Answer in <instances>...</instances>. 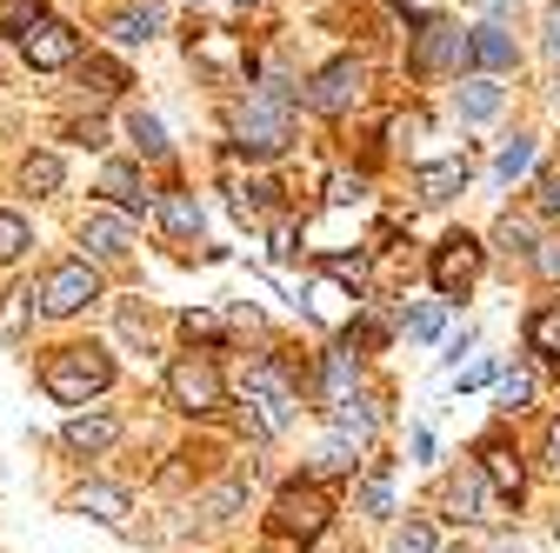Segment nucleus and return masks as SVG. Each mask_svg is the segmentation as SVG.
Here are the masks:
<instances>
[{"mask_svg": "<svg viewBox=\"0 0 560 553\" xmlns=\"http://www.w3.org/2000/svg\"><path fill=\"white\" fill-rule=\"evenodd\" d=\"M228 127H234V148L241 154H280V148L294 141V101H288V87H260V94L234 101Z\"/></svg>", "mask_w": 560, "mask_h": 553, "instance_id": "obj_1", "label": "nucleus"}, {"mask_svg": "<svg viewBox=\"0 0 560 553\" xmlns=\"http://www.w3.org/2000/svg\"><path fill=\"white\" fill-rule=\"evenodd\" d=\"M40 387H47L60 407H88L94 393L114 387V361H107L101 348H67V354H54V361L40 367Z\"/></svg>", "mask_w": 560, "mask_h": 553, "instance_id": "obj_2", "label": "nucleus"}, {"mask_svg": "<svg viewBox=\"0 0 560 553\" xmlns=\"http://www.w3.org/2000/svg\"><path fill=\"white\" fill-rule=\"evenodd\" d=\"M40 314L47 320H67V314H81V307H94L101 301V273H94V260H60L47 281H40Z\"/></svg>", "mask_w": 560, "mask_h": 553, "instance_id": "obj_3", "label": "nucleus"}, {"mask_svg": "<svg viewBox=\"0 0 560 553\" xmlns=\"http://www.w3.org/2000/svg\"><path fill=\"white\" fill-rule=\"evenodd\" d=\"M327 494L314 487V480H294V487H280V501H273V533L280 540H320V527H327Z\"/></svg>", "mask_w": 560, "mask_h": 553, "instance_id": "obj_4", "label": "nucleus"}, {"mask_svg": "<svg viewBox=\"0 0 560 553\" xmlns=\"http://www.w3.org/2000/svg\"><path fill=\"white\" fill-rule=\"evenodd\" d=\"M474 54H467V34L454 27V21H428L413 34V54H407V67L413 74H460Z\"/></svg>", "mask_w": 560, "mask_h": 553, "instance_id": "obj_5", "label": "nucleus"}, {"mask_svg": "<svg viewBox=\"0 0 560 553\" xmlns=\"http://www.w3.org/2000/svg\"><path fill=\"white\" fill-rule=\"evenodd\" d=\"M167 393H174V407H180V413H221V400H228V387H221L214 361H200V354H187V361H174V367H167Z\"/></svg>", "mask_w": 560, "mask_h": 553, "instance_id": "obj_6", "label": "nucleus"}, {"mask_svg": "<svg viewBox=\"0 0 560 553\" xmlns=\"http://www.w3.org/2000/svg\"><path fill=\"white\" fill-rule=\"evenodd\" d=\"M361 87H368V67L354 54H340V60H327L320 74L307 81V107L314 114H347V107L361 101Z\"/></svg>", "mask_w": 560, "mask_h": 553, "instance_id": "obj_7", "label": "nucleus"}, {"mask_svg": "<svg viewBox=\"0 0 560 553\" xmlns=\"http://www.w3.org/2000/svg\"><path fill=\"white\" fill-rule=\"evenodd\" d=\"M241 400L254 407V421H260V434H280V427L294 421V387L280 380L273 367H254V374L241 380Z\"/></svg>", "mask_w": 560, "mask_h": 553, "instance_id": "obj_8", "label": "nucleus"}, {"mask_svg": "<svg viewBox=\"0 0 560 553\" xmlns=\"http://www.w3.org/2000/svg\"><path fill=\"white\" fill-rule=\"evenodd\" d=\"M474 281H480V240H474V234H447V240L434 247V287H441L447 301H460Z\"/></svg>", "mask_w": 560, "mask_h": 553, "instance_id": "obj_9", "label": "nucleus"}, {"mask_svg": "<svg viewBox=\"0 0 560 553\" xmlns=\"http://www.w3.org/2000/svg\"><path fill=\"white\" fill-rule=\"evenodd\" d=\"M81 260H127L133 254V221L127 214H114V207H94L88 214V227H81Z\"/></svg>", "mask_w": 560, "mask_h": 553, "instance_id": "obj_10", "label": "nucleus"}, {"mask_svg": "<svg viewBox=\"0 0 560 553\" xmlns=\"http://www.w3.org/2000/svg\"><path fill=\"white\" fill-rule=\"evenodd\" d=\"M21 54H27V67H40V74H47V67H67V60H74L81 40H74V27H60V21H34V27L21 34Z\"/></svg>", "mask_w": 560, "mask_h": 553, "instance_id": "obj_11", "label": "nucleus"}, {"mask_svg": "<svg viewBox=\"0 0 560 553\" xmlns=\"http://www.w3.org/2000/svg\"><path fill=\"white\" fill-rule=\"evenodd\" d=\"M480 480H487V487H494L501 501H521V487H527L521 454H514L508 440H487V447H480Z\"/></svg>", "mask_w": 560, "mask_h": 553, "instance_id": "obj_12", "label": "nucleus"}, {"mask_svg": "<svg viewBox=\"0 0 560 553\" xmlns=\"http://www.w3.org/2000/svg\"><path fill=\"white\" fill-rule=\"evenodd\" d=\"M101 193H107L114 207H127V214H148V207H154V193H148V180H140V167H127V161H114V167L101 174Z\"/></svg>", "mask_w": 560, "mask_h": 553, "instance_id": "obj_13", "label": "nucleus"}, {"mask_svg": "<svg viewBox=\"0 0 560 553\" xmlns=\"http://www.w3.org/2000/svg\"><path fill=\"white\" fill-rule=\"evenodd\" d=\"M467 54L480 60V74H494V81H501L508 67H514V40H508V27H494V21L467 34Z\"/></svg>", "mask_w": 560, "mask_h": 553, "instance_id": "obj_14", "label": "nucleus"}, {"mask_svg": "<svg viewBox=\"0 0 560 553\" xmlns=\"http://www.w3.org/2000/svg\"><path fill=\"white\" fill-rule=\"evenodd\" d=\"M474 180V167H467V154L460 161H428V167H420L413 174V187H420V200H454L460 187Z\"/></svg>", "mask_w": 560, "mask_h": 553, "instance_id": "obj_15", "label": "nucleus"}, {"mask_svg": "<svg viewBox=\"0 0 560 553\" xmlns=\"http://www.w3.org/2000/svg\"><path fill=\"white\" fill-rule=\"evenodd\" d=\"M120 440V427L107 421V413H74V421H67V447L74 454H107Z\"/></svg>", "mask_w": 560, "mask_h": 553, "instance_id": "obj_16", "label": "nucleus"}, {"mask_svg": "<svg viewBox=\"0 0 560 553\" xmlns=\"http://www.w3.org/2000/svg\"><path fill=\"white\" fill-rule=\"evenodd\" d=\"M501 101H508V94H501L494 74H467V81H460V120H494Z\"/></svg>", "mask_w": 560, "mask_h": 553, "instance_id": "obj_17", "label": "nucleus"}, {"mask_svg": "<svg viewBox=\"0 0 560 553\" xmlns=\"http://www.w3.org/2000/svg\"><path fill=\"white\" fill-rule=\"evenodd\" d=\"M161 221H167L174 240H200V227H207V214H200L194 193H161Z\"/></svg>", "mask_w": 560, "mask_h": 553, "instance_id": "obj_18", "label": "nucleus"}, {"mask_svg": "<svg viewBox=\"0 0 560 553\" xmlns=\"http://www.w3.org/2000/svg\"><path fill=\"white\" fill-rule=\"evenodd\" d=\"M81 514H94L101 527H127V494L120 487H101V480H94V487H81V501H74Z\"/></svg>", "mask_w": 560, "mask_h": 553, "instance_id": "obj_19", "label": "nucleus"}, {"mask_svg": "<svg viewBox=\"0 0 560 553\" xmlns=\"http://www.w3.org/2000/svg\"><path fill=\"white\" fill-rule=\"evenodd\" d=\"M154 34H161V8H127V14H114V40H127V47L154 40Z\"/></svg>", "mask_w": 560, "mask_h": 553, "instance_id": "obj_20", "label": "nucleus"}, {"mask_svg": "<svg viewBox=\"0 0 560 553\" xmlns=\"http://www.w3.org/2000/svg\"><path fill=\"white\" fill-rule=\"evenodd\" d=\"M354 467V440L347 434H327L320 447H314V480H334V473H347Z\"/></svg>", "mask_w": 560, "mask_h": 553, "instance_id": "obj_21", "label": "nucleus"}, {"mask_svg": "<svg viewBox=\"0 0 560 553\" xmlns=\"http://www.w3.org/2000/svg\"><path fill=\"white\" fill-rule=\"evenodd\" d=\"M60 180H67V174H60L54 154H27V161H21V187H27V193H60Z\"/></svg>", "mask_w": 560, "mask_h": 553, "instance_id": "obj_22", "label": "nucleus"}, {"mask_svg": "<svg viewBox=\"0 0 560 553\" xmlns=\"http://www.w3.org/2000/svg\"><path fill=\"white\" fill-rule=\"evenodd\" d=\"M527 348L547 354V361H560V307H540V314L527 320Z\"/></svg>", "mask_w": 560, "mask_h": 553, "instance_id": "obj_23", "label": "nucleus"}, {"mask_svg": "<svg viewBox=\"0 0 560 553\" xmlns=\"http://www.w3.org/2000/svg\"><path fill=\"white\" fill-rule=\"evenodd\" d=\"M127 133H133V148H140V154H154V161L167 154V133H161L154 114H140V107H133V114H127Z\"/></svg>", "mask_w": 560, "mask_h": 553, "instance_id": "obj_24", "label": "nucleus"}, {"mask_svg": "<svg viewBox=\"0 0 560 553\" xmlns=\"http://www.w3.org/2000/svg\"><path fill=\"white\" fill-rule=\"evenodd\" d=\"M480 507H487V480H480V473H467L460 487H454V514H460V520H487Z\"/></svg>", "mask_w": 560, "mask_h": 553, "instance_id": "obj_25", "label": "nucleus"}, {"mask_svg": "<svg viewBox=\"0 0 560 553\" xmlns=\"http://www.w3.org/2000/svg\"><path fill=\"white\" fill-rule=\"evenodd\" d=\"M527 167H534V141H527V133H514V141L501 148V161H494V174L514 180V174H527Z\"/></svg>", "mask_w": 560, "mask_h": 553, "instance_id": "obj_26", "label": "nucleus"}, {"mask_svg": "<svg viewBox=\"0 0 560 553\" xmlns=\"http://www.w3.org/2000/svg\"><path fill=\"white\" fill-rule=\"evenodd\" d=\"M27 240H34V234H27V221H21V214H0V267L21 260V254H27Z\"/></svg>", "mask_w": 560, "mask_h": 553, "instance_id": "obj_27", "label": "nucleus"}, {"mask_svg": "<svg viewBox=\"0 0 560 553\" xmlns=\"http://www.w3.org/2000/svg\"><path fill=\"white\" fill-rule=\"evenodd\" d=\"M361 507H368L374 520H387V514H394V487H387V473H381V467L368 473V487H361Z\"/></svg>", "mask_w": 560, "mask_h": 553, "instance_id": "obj_28", "label": "nucleus"}, {"mask_svg": "<svg viewBox=\"0 0 560 553\" xmlns=\"http://www.w3.org/2000/svg\"><path fill=\"white\" fill-rule=\"evenodd\" d=\"M327 393L354 400V354H327Z\"/></svg>", "mask_w": 560, "mask_h": 553, "instance_id": "obj_29", "label": "nucleus"}, {"mask_svg": "<svg viewBox=\"0 0 560 553\" xmlns=\"http://www.w3.org/2000/svg\"><path fill=\"white\" fill-rule=\"evenodd\" d=\"M394 553H441V546H434V527H428V520H407V527L394 533Z\"/></svg>", "mask_w": 560, "mask_h": 553, "instance_id": "obj_30", "label": "nucleus"}, {"mask_svg": "<svg viewBox=\"0 0 560 553\" xmlns=\"http://www.w3.org/2000/svg\"><path fill=\"white\" fill-rule=\"evenodd\" d=\"M327 273H334V281H347V287H361L368 281V254H327Z\"/></svg>", "mask_w": 560, "mask_h": 553, "instance_id": "obj_31", "label": "nucleus"}, {"mask_svg": "<svg viewBox=\"0 0 560 553\" xmlns=\"http://www.w3.org/2000/svg\"><path fill=\"white\" fill-rule=\"evenodd\" d=\"M527 400H534V374H501V407L521 413Z\"/></svg>", "mask_w": 560, "mask_h": 553, "instance_id": "obj_32", "label": "nucleus"}, {"mask_svg": "<svg viewBox=\"0 0 560 553\" xmlns=\"http://www.w3.org/2000/svg\"><path fill=\"white\" fill-rule=\"evenodd\" d=\"M527 260H534L540 281H560V240H534V247H527Z\"/></svg>", "mask_w": 560, "mask_h": 553, "instance_id": "obj_33", "label": "nucleus"}, {"mask_svg": "<svg viewBox=\"0 0 560 553\" xmlns=\"http://www.w3.org/2000/svg\"><path fill=\"white\" fill-rule=\"evenodd\" d=\"M534 200H540V214H553V221H560V167H547V174L534 180Z\"/></svg>", "mask_w": 560, "mask_h": 553, "instance_id": "obj_34", "label": "nucleus"}, {"mask_svg": "<svg viewBox=\"0 0 560 553\" xmlns=\"http://www.w3.org/2000/svg\"><path fill=\"white\" fill-rule=\"evenodd\" d=\"M361 193H368L361 174H334V180H327V200H340V207H347V200H361Z\"/></svg>", "mask_w": 560, "mask_h": 553, "instance_id": "obj_35", "label": "nucleus"}, {"mask_svg": "<svg viewBox=\"0 0 560 553\" xmlns=\"http://www.w3.org/2000/svg\"><path fill=\"white\" fill-rule=\"evenodd\" d=\"M27 301H34V294H8V307H0V333H21V320H27Z\"/></svg>", "mask_w": 560, "mask_h": 553, "instance_id": "obj_36", "label": "nucleus"}, {"mask_svg": "<svg viewBox=\"0 0 560 553\" xmlns=\"http://www.w3.org/2000/svg\"><path fill=\"white\" fill-rule=\"evenodd\" d=\"M407 333H413V340H434V333H441V307H420V314L407 320Z\"/></svg>", "mask_w": 560, "mask_h": 553, "instance_id": "obj_37", "label": "nucleus"}, {"mask_svg": "<svg viewBox=\"0 0 560 553\" xmlns=\"http://www.w3.org/2000/svg\"><path fill=\"white\" fill-rule=\"evenodd\" d=\"M194 333H200V340H221V320H214V314H187V340H194Z\"/></svg>", "mask_w": 560, "mask_h": 553, "instance_id": "obj_38", "label": "nucleus"}, {"mask_svg": "<svg viewBox=\"0 0 560 553\" xmlns=\"http://www.w3.org/2000/svg\"><path fill=\"white\" fill-rule=\"evenodd\" d=\"M501 247H508V254H527V227H521V221H501Z\"/></svg>", "mask_w": 560, "mask_h": 553, "instance_id": "obj_39", "label": "nucleus"}, {"mask_svg": "<svg viewBox=\"0 0 560 553\" xmlns=\"http://www.w3.org/2000/svg\"><path fill=\"white\" fill-rule=\"evenodd\" d=\"M234 507H241V487H221L214 501H207V514H234Z\"/></svg>", "mask_w": 560, "mask_h": 553, "instance_id": "obj_40", "label": "nucleus"}, {"mask_svg": "<svg viewBox=\"0 0 560 553\" xmlns=\"http://www.w3.org/2000/svg\"><path fill=\"white\" fill-rule=\"evenodd\" d=\"M540 460H547V467H553V473H560V421H553V427H547V454H540Z\"/></svg>", "mask_w": 560, "mask_h": 553, "instance_id": "obj_41", "label": "nucleus"}, {"mask_svg": "<svg viewBox=\"0 0 560 553\" xmlns=\"http://www.w3.org/2000/svg\"><path fill=\"white\" fill-rule=\"evenodd\" d=\"M547 54L560 60V14H547Z\"/></svg>", "mask_w": 560, "mask_h": 553, "instance_id": "obj_42", "label": "nucleus"}, {"mask_svg": "<svg viewBox=\"0 0 560 553\" xmlns=\"http://www.w3.org/2000/svg\"><path fill=\"white\" fill-rule=\"evenodd\" d=\"M553 540H560V520H553Z\"/></svg>", "mask_w": 560, "mask_h": 553, "instance_id": "obj_43", "label": "nucleus"}, {"mask_svg": "<svg viewBox=\"0 0 560 553\" xmlns=\"http://www.w3.org/2000/svg\"><path fill=\"white\" fill-rule=\"evenodd\" d=\"M454 553H460V546H454Z\"/></svg>", "mask_w": 560, "mask_h": 553, "instance_id": "obj_44", "label": "nucleus"}]
</instances>
